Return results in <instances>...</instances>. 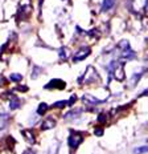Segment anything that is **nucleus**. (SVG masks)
Wrapping results in <instances>:
<instances>
[{"label": "nucleus", "mask_w": 148, "mask_h": 154, "mask_svg": "<svg viewBox=\"0 0 148 154\" xmlns=\"http://www.w3.org/2000/svg\"><path fill=\"white\" fill-rule=\"evenodd\" d=\"M109 73H110V77H115L118 81H123L124 80V68H123L122 64H119L118 61H111L110 65H109Z\"/></svg>", "instance_id": "1"}, {"label": "nucleus", "mask_w": 148, "mask_h": 154, "mask_svg": "<svg viewBox=\"0 0 148 154\" xmlns=\"http://www.w3.org/2000/svg\"><path fill=\"white\" fill-rule=\"evenodd\" d=\"M78 81L79 82H85V84H91V82L99 81V75H98L97 70L90 65V67H87V69H86L85 75L82 76V78H79Z\"/></svg>", "instance_id": "2"}, {"label": "nucleus", "mask_w": 148, "mask_h": 154, "mask_svg": "<svg viewBox=\"0 0 148 154\" xmlns=\"http://www.w3.org/2000/svg\"><path fill=\"white\" fill-rule=\"evenodd\" d=\"M82 141H83V137L78 132H72L69 138H67V144H69V146L72 147V149H77V147L82 144Z\"/></svg>", "instance_id": "3"}, {"label": "nucleus", "mask_w": 148, "mask_h": 154, "mask_svg": "<svg viewBox=\"0 0 148 154\" xmlns=\"http://www.w3.org/2000/svg\"><path fill=\"white\" fill-rule=\"evenodd\" d=\"M90 52H91L90 48H87V47H86V48H81V49H79V51L73 56V61H74V63H78V61L85 60V58L87 57L89 55H90Z\"/></svg>", "instance_id": "4"}, {"label": "nucleus", "mask_w": 148, "mask_h": 154, "mask_svg": "<svg viewBox=\"0 0 148 154\" xmlns=\"http://www.w3.org/2000/svg\"><path fill=\"white\" fill-rule=\"evenodd\" d=\"M66 87V84L60 78H54V80H50L48 84L45 85V89H64Z\"/></svg>", "instance_id": "5"}, {"label": "nucleus", "mask_w": 148, "mask_h": 154, "mask_svg": "<svg viewBox=\"0 0 148 154\" xmlns=\"http://www.w3.org/2000/svg\"><path fill=\"white\" fill-rule=\"evenodd\" d=\"M56 120L53 117H48V118H45L44 121H42L41 124V130H49V129H53L56 126Z\"/></svg>", "instance_id": "6"}, {"label": "nucleus", "mask_w": 148, "mask_h": 154, "mask_svg": "<svg viewBox=\"0 0 148 154\" xmlns=\"http://www.w3.org/2000/svg\"><path fill=\"white\" fill-rule=\"evenodd\" d=\"M20 7H21V11L25 12V15H29L32 12V3H30V0H21Z\"/></svg>", "instance_id": "7"}, {"label": "nucleus", "mask_w": 148, "mask_h": 154, "mask_svg": "<svg viewBox=\"0 0 148 154\" xmlns=\"http://www.w3.org/2000/svg\"><path fill=\"white\" fill-rule=\"evenodd\" d=\"M21 134L25 137L27 142H29V144H32V145L36 142V137H35V134L32 133V130H21Z\"/></svg>", "instance_id": "8"}, {"label": "nucleus", "mask_w": 148, "mask_h": 154, "mask_svg": "<svg viewBox=\"0 0 148 154\" xmlns=\"http://www.w3.org/2000/svg\"><path fill=\"white\" fill-rule=\"evenodd\" d=\"M82 100H83V102H86V104H91V105H95V104H101V102H103V101L97 100V98L89 96V94H83Z\"/></svg>", "instance_id": "9"}, {"label": "nucleus", "mask_w": 148, "mask_h": 154, "mask_svg": "<svg viewBox=\"0 0 148 154\" xmlns=\"http://www.w3.org/2000/svg\"><path fill=\"white\" fill-rule=\"evenodd\" d=\"M20 105H21V101L18 100L17 97H12L11 101H9V109H11V110L18 109V108H20Z\"/></svg>", "instance_id": "10"}, {"label": "nucleus", "mask_w": 148, "mask_h": 154, "mask_svg": "<svg viewBox=\"0 0 148 154\" xmlns=\"http://www.w3.org/2000/svg\"><path fill=\"white\" fill-rule=\"evenodd\" d=\"M120 57L124 58V60H132V58L135 57V53L131 51V49H124V51L122 52V55H120Z\"/></svg>", "instance_id": "11"}, {"label": "nucleus", "mask_w": 148, "mask_h": 154, "mask_svg": "<svg viewBox=\"0 0 148 154\" xmlns=\"http://www.w3.org/2000/svg\"><path fill=\"white\" fill-rule=\"evenodd\" d=\"M115 4V0H103L102 1V11H109L114 7Z\"/></svg>", "instance_id": "12"}, {"label": "nucleus", "mask_w": 148, "mask_h": 154, "mask_svg": "<svg viewBox=\"0 0 148 154\" xmlns=\"http://www.w3.org/2000/svg\"><path fill=\"white\" fill-rule=\"evenodd\" d=\"M82 110L81 109H75V110H70L69 113H66V114L64 116L65 120H69V118H75V117H78L79 114H81Z\"/></svg>", "instance_id": "13"}, {"label": "nucleus", "mask_w": 148, "mask_h": 154, "mask_svg": "<svg viewBox=\"0 0 148 154\" xmlns=\"http://www.w3.org/2000/svg\"><path fill=\"white\" fill-rule=\"evenodd\" d=\"M69 55H70V52H69V49H67L66 47L60 48V53H58L60 58H62V60H66V58L69 57Z\"/></svg>", "instance_id": "14"}, {"label": "nucleus", "mask_w": 148, "mask_h": 154, "mask_svg": "<svg viewBox=\"0 0 148 154\" xmlns=\"http://www.w3.org/2000/svg\"><path fill=\"white\" fill-rule=\"evenodd\" d=\"M46 110H48V105H46L45 102H41V104L38 105V109H37V114H40V116L45 114Z\"/></svg>", "instance_id": "15"}, {"label": "nucleus", "mask_w": 148, "mask_h": 154, "mask_svg": "<svg viewBox=\"0 0 148 154\" xmlns=\"http://www.w3.org/2000/svg\"><path fill=\"white\" fill-rule=\"evenodd\" d=\"M9 80L15 81V82H18L23 80V75H20V73H11V75H9Z\"/></svg>", "instance_id": "16"}, {"label": "nucleus", "mask_w": 148, "mask_h": 154, "mask_svg": "<svg viewBox=\"0 0 148 154\" xmlns=\"http://www.w3.org/2000/svg\"><path fill=\"white\" fill-rule=\"evenodd\" d=\"M118 48L122 49V51H124V49H128V48H130V43L127 41V40H122V41H119Z\"/></svg>", "instance_id": "17"}, {"label": "nucleus", "mask_w": 148, "mask_h": 154, "mask_svg": "<svg viewBox=\"0 0 148 154\" xmlns=\"http://www.w3.org/2000/svg\"><path fill=\"white\" fill-rule=\"evenodd\" d=\"M40 73H42V69H41V68L33 67V72H32V77H33V78H37Z\"/></svg>", "instance_id": "18"}, {"label": "nucleus", "mask_w": 148, "mask_h": 154, "mask_svg": "<svg viewBox=\"0 0 148 154\" xmlns=\"http://www.w3.org/2000/svg\"><path fill=\"white\" fill-rule=\"evenodd\" d=\"M148 152V147L147 146H141V147H136V149L134 150L135 154H144Z\"/></svg>", "instance_id": "19"}, {"label": "nucleus", "mask_w": 148, "mask_h": 154, "mask_svg": "<svg viewBox=\"0 0 148 154\" xmlns=\"http://www.w3.org/2000/svg\"><path fill=\"white\" fill-rule=\"evenodd\" d=\"M58 149H60V142H56L54 144V147H52L50 153H49V154H57L58 153Z\"/></svg>", "instance_id": "20"}, {"label": "nucleus", "mask_w": 148, "mask_h": 154, "mask_svg": "<svg viewBox=\"0 0 148 154\" xmlns=\"http://www.w3.org/2000/svg\"><path fill=\"white\" fill-rule=\"evenodd\" d=\"M66 101H58V102H54L53 104V108H65V105H66Z\"/></svg>", "instance_id": "21"}, {"label": "nucleus", "mask_w": 148, "mask_h": 154, "mask_svg": "<svg viewBox=\"0 0 148 154\" xmlns=\"http://www.w3.org/2000/svg\"><path fill=\"white\" fill-rule=\"evenodd\" d=\"M106 120H107V116H106V113H101V114L98 116V121H99V122H102V124H103V122H106Z\"/></svg>", "instance_id": "22"}, {"label": "nucleus", "mask_w": 148, "mask_h": 154, "mask_svg": "<svg viewBox=\"0 0 148 154\" xmlns=\"http://www.w3.org/2000/svg\"><path fill=\"white\" fill-rule=\"evenodd\" d=\"M94 134L98 135V137L103 135V128H95V129H94Z\"/></svg>", "instance_id": "23"}, {"label": "nucleus", "mask_w": 148, "mask_h": 154, "mask_svg": "<svg viewBox=\"0 0 148 154\" xmlns=\"http://www.w3.org/2000/svg\"><path fill=\"white\" fill-rule=\"evenodd\" d=\"M0 118H1V121H3V122H7L8 114H7V113H0Z\"/></svg>", "instance_id": "24"}, {"label": "nucleus", "mask_w": 148, "mask_h": 154, "mask_svg": "<svg viewBox=\"0 0 148 154\" xmlns=\"http://www.w3.org/2000/svg\"><path fill=\"white\" fill-rule=\"evenodd\" d=\"M16 90H18V92H28V87H25V85H23V87H17Z\"/></svg>", "instance_id": "25"}, {"label": "nucleus", "mask_w": 148, "mask_h": 154, "mask_svg": "<svg viewBox=\"0 0 148 154\" xmlns=\"http://www.w3.org/2000/svg\"><path fill=\"white\" fill-rule=\"evenodd\" d=\"M75 101H77V96L74 94V96H72V98L69 100V102H67V104H69V105H73V104L75 102Z\"/></svg>", "instance_id": "26"}, {"label": "nucleus", "mask_w": 148, "mask_h": 154, "mask_svg": "<svg viewBox=\"0 0 148 154\" xmlns=\"http://www.w3.org/2000/svg\"><path fill=\"white\" fill-rule=\"evenodd\" d=\"M98 33H99V32H98L97 29H92V31H90V32H89V35L94 37V36H98Z\"/></svg>", "instance_id": "27"}, {"label": "nucleus", "mask_w": 148, "mask_h": 154, "mask_svg": "<svg viewBox=\"0 0 148 154\" xmlns=\"http://www.w3.org/2000/svg\"><path fill=\"white\" fill-rule=\"evenodd\" d=\"M23 154H36V152H35V150H32V149H27Z\"/></svg>", "instance_id": "28"}]
</instances>
